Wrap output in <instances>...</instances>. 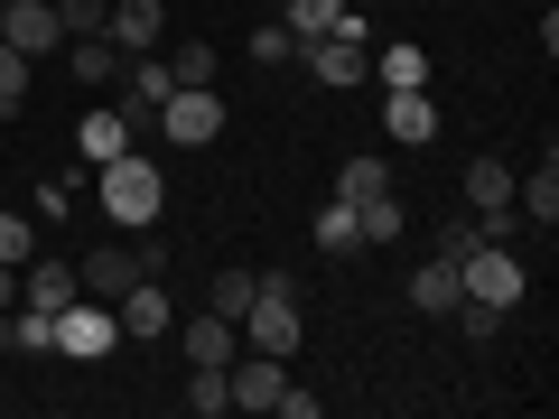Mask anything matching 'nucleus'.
<instances>
[{
	"label": "nucleus",
	"instance_id": "nucleus-17",
	"mask_svg": "<svg viewBox=\"0 0 559 419\" xmlns=\"http://www.w3.org/2000/svg\"><path fill=\"white\" fill-rule=\"evenodd\" d=\"M457 299H466V289H457V261H448V252H429V261L411 271V308H419V318H448Z\"/></svg>",
	"mask_w": 559,
	"mask_h": 419
},
{
	"label": "nucleus",
	"instance_id": "nucleus-16",
	"mask_svg": "<svg viewBox=\"0 0 559 419\" xmlns=\"http://www.w3.org/2000/svg\"><path fill=\"white\" fill-rule=\"evenodd\" d=\"M178 345H187V363H234V355H242V326L205 308V318H187V326H178Z\"/></svg>",
	"mask_w": 559,
	"mask_h": 419
},
{
	"label": "nucleus",
	"instance_id": "nucleus-15",
	"mask_svg": "<svg viewBox=\"0 0 559 419\" xmlns=\"http://www.w3.org/2000/svg\"><path fill=\"white\" fill-rule=\"evenodd\" d=\"M66 65H75V84H84V94H103V84H121V75H131V57H121L112 38H66Z\"/></svg>",
	"mask_w": 559,
	"mask_h": 419
},
{
	"label": "nucleus",
	"instance_id": "nucleus-6",
	"mask_svg": "<svg viewBox=\"0 0 559 419\" xmlns=\"http://www.w3.org/2000/svg\"><path fill=\"white\" fill-rule=\"evenodd\" d=\"M299 57H308V75H318V84H336V94L373 75V47H364V28H336V38H308Z\"/></svg>",
	"mask_w": 559,
	"mask_h": 419
},
{
	"label": "nucleus",
	"instance_id": "nucleus-28",
	"mask_svg": "<svg viewBox=\"0 0 559 419\" xmlns=\"http://www.w3.org/2000/svg\"><path fill=\"white\" fill-rule=\"evenodd\" d=\"M252 289H261V271H215V318H242Z\"/></svg>",
	"mask_w": 559,
	"mask_h": 419
},
{
	"label": "nucleus",
	"instance_id": "nucleus-33",
	"mask_svg": "<svg viewBox=\"0 0 559 419\" xmlns=\"http://www.w3.org/2000/svg\"><path fill=\"white\" fill-rule=\"evenodd\" d=\"M476 242H485V234H476V215H457V224H439V252H448V261H466V252H476Z\"/></svg>",
	"mask_w": 559,
	"mask_h": 419
},
{
	"label": "nucleus",
	"instance_id": "nucleus-12",
	"mask_svg": "<svg viewBox=\"0 0 559 419\" xmlns=\"http://www.w3.org/2000/svg\"><path fill=\"white\" fill-rule=\"evenodd\" d=\"M75 149H84V168L121 159V149H131V112H121V103H84V121H75Z\"/></svg>",
	"mask_w": 559,
	"mask_h": 419
},
{
	"label": "nucleus",
	"instance_id": "nucleus-34",
	"mask_svg": "<svg viewBox=\"0 0 559 419\" xmlns=\"http://www.w3.org/2000/svg\"><path fill=\"white\" fill-rule=\"evenodd\" d=\"M38 215H75V178H47L38 187Z\"/></svg>",
	"mask_w": 559,
	"mask_h": 419
},
{
	"label": "nucleus",
	"instance_id": "nucleus-27",
	"mask_svg": "<svg viewBox=\"0 0 559 419\" xmlns=\"http://www.w3.org/2000/svg\"><path fill=\"white\" fill-rule=\"evenodd\" d=\"M103 20H112V0H57V28H66V38H103Z\"/></svg>",
	"mask_w": 559,
	"mask_h": 419
},
{
	"label": "nucleus",
	"instance_id": "nucleus-19",
	"mask_svg": "<svg viewBox=\"0 0 559 419\" xmlns=\"http://www.w3.org/2000/svg\"><path fill=\"white\" fill-rule=\"evenodd\" d=\"M466 205L476 215H513V159H466Z\"/></svg>",
	"mask_w": 559,
	"mask_h": 419
},
{
	"label": "nucleus",
	"instance_id": "nucleus-9",
	"mask_svg": "<svg viewBox=\"0 0 559 419\" xmlns=\"http://www.w3.org/2000/svg\"><path fill=\"white\" fill-rule=\"evenodd\" d=\"M103 38H112L121 57H150V47L168 38V0H112V20H103Z\"/></svg>",
	"mask_w": 559,
	"mask_h": 419
},
{
	"label": "nucleus",
	"instance_id": "nucleus-35",
	"mask_svg": "<svg viewBox=\"0 0 559 419\" xmlns=\"http://www.w3.org/2000/svg\"><path fill=\"white\" fill-rule=\"evenodd\" d=\"M0 308H20V271L10 261H0Z\"/></svg>",
	"mask_w": 559,
	"mask_h": 419
},
{
	"label": "nucleus",
	"instance_id": "nucleus-32",
	"mask_svg": "<svg viewBox=\"0 0 559 419\" xmlns=\"http://www.w3.org/2000/svg\"><path fill=\"white\" fill-rule=\"evenodd\" d=\"M448 318L466 326V345H485V336H495V326H503V308H476V299H457V308H448Z\"/></svg>",
	"mask_w": 559,
	"mask_h": 419
},
{
	"label": "nucleus",
	"instance_id": "nucleus-14",
	"mask_svg": "<svg viewBox=\"0 0 559 419\" xmlns=\"http://www.w3.org/2000/svg\"><path fill=\"white\" fill-rule=\"evenodd\" d=\"M112 318H121V336H168V318H178V308H168L159 279H131V289L112 299Z\"/></svg>",
	"mask_w": 559,
	"mask_h": 419
},
{
	"label": "nucleus",
	"instance_id": "nucleus-18",
	"mask_svg": "<svg viewBox=\"0 0 559 419\" xmlns=\"http://www.w3.org/2000/svg\"><path fill=\"white\" fill-rule=\"evenodd\" d=\"M280 28H289V38H336V28H364L355 10H345V0H289V10H280Z\"/></svg>",
	"mask_w": 559,
	"mask_h": 419
},
{
	"label": "nucleus",
	"instance_id": "nucleus-7",
	"mask_svg": "<svg viewBox=\"0 0 559 419\" xmlns=\"http://www.w3.org/2000/svg\"><path fill=\"white\" fill-rule=\"evenodd\" d=\"M0 47H20L28 65H38V57H57V47H66L57 0H10V10H0Z\"/></svg>",
	"mask_w": 559,
	"mask_h": 419
},
{
	"label": "nucleus",
	"instance_id": "nucleus-4",
	"mask_svg": "<svg viewBox=\"0 0 559 419\" xmlns=\"http://www.w3.org/2000/svg\"><path fill=\"white\" fill-rule=\"evenodd\" d=\"M522 279H532V271H522V242H476V252L457 261V289H466L476 308H513Z\"/></svg>",
	"mask_w": 559,
	"mask_h": 419
},
{
	"label": "nucleus",
	"instance_id": "nucleus-31",
	"mask_svg": "<svg viewBox=\"0 0 559 419\" xmlns=\"http://www.w3.org/2000/svg\"><path fill=\"white\" fill-rule=\"evenodd\" d=\"M28 252H38V234H28L20 215H0V261H10V271H28Z\"/></svg>",
	"mask_w": 559,
	"mask_h": 419
},
{
	"label": "nucleus",
	"instance_id": "nucleus-29",
	"mask_svg": "<svg viewBox=\"0 0 559 419\" xmlns=\"http://www.w3.org/2000/svg\"><path fill=\"white\" fill-rule=\"evenodd\" d=\"M20 103H28V57L0 47V112H20Z\"/></svg>",
	"mask_w": 559,
	"mask_h": 419
},
{
	"label": "nucleus",
	"instance_id": "nucleus-5",
	"mask_svg": "<svg viewBox=\"0 0 559 419\" xmlns=\"http://www.w3.org/2000/svg\"><path fill=\"white\" fill-rule=\"evenodd\" d=\"M159 131L178 140V149H205V140H224V103H215V84H178V94L159 103Z\"/></svg>",
	"mask_w": 559,
	"mask_h": 419
},
{
	"label": "nucleus",
	"instance_id": "nucleus-25",
	"mask_svg": "<svg viewBox=\"0 0 559 419\" xmlns=\"http://www.w3.org/2000/svg\"><path fill=\"white\" fill-rule=\"evenodd\" d=\"M355 234L364 242H401V196H364L355 205Z\"/></svg>",
	"mask_w": 559,
	"mask_h": 419
},
{
	"label": "nucleus",
	"instance_id": "nucleus-23",
	"mask_svg": "<svg viewBox=\"0 0 559 419\" xmlns=\"http://www.w3.org/2000/svg\"><path fill=\"white\" fill-rule=\"evenodd\" d=\"M10 355H57V318L47 308H10Z\"/></svg>",
	"mask_w": 559,
	"mask_h": 419
},
{
	"label": "nucleus",
	"instance_id": "nucleus-21",
	"mask_svg": "<svg viewBox=\"0 0 559 419\" xmlns=\"http://www.w3.org/2000/svg\"><path fill=\"white\" fill-rule=\"evenodd\" d=\"M373 75H382V94H401V84H429V47H411V38H392L373 57Z\"/></svg>",
	"mask_w": 559,
	"mask_h": 419
},
{
	"label": "nucleus",
	"instance_id": "nucleus-22",
	"mask_svg": "<svg viewBox=\"0 0 559 419\" xmlns=\"http://www.w3.org/2000/svg\"><path fill=\"white\" fill-rule=\"evenodd\" d=\"M364 196H392V168L382 159H345L336 168V205H364Z\"/></svg>",
	"mask_w": 559,
	"mask_h": 419
},
{
	"label": "nucleus",
	"instance_id": "nucleus-13",
	"mask_svg": "<svg viewBox=\"0 0 559 419\" xmlns=\"http://www.w3.org/2000/svg\"><path fill=\"white\" fill-rule=\"evenodd\" d=\"M168 94H178V75H168L159 47H150V57H131V75H121V112H131V121H159Z\"/></svg>",
	"mask_w": 559,
	"mask_h": 419
},
{
	"label": "nucleus",
	"instance_id": "nucleus-8",
	"mask_svg": "<svg viewBox=\"0 0 559 419\" xmlns=\"http://www.w3.org/2000/svg\"><path fill=\"white\" fill-rule=\"evenodd\" d=\"M75 279L94 289V299H121L131 279H150V252H140V242H94V252L75 261Z\"/></svg>",
	"mask_w": 559,
	"mask_h": 419
},
{
	"label": "nucleus",
	"instance_id": "nucleus-1",
	"mask_svg": "<svg viewBox=\"0 0 559 419\" xmlns=\"http://www.w3.org/2000/svg\"><path fill=\"white\" fill-rule=\"evenodd\" d=\"M94 205L121 224V234L159 224V205H168V168H159V159H140V149H121V159L94 168Z\"/></svg>",
	"mask_w": 559,
	"mask_h": 419
},
{
	"label": "nucleus",
	"instance_id": "nucleus-3",
	"mask_svg": "<svg viewBox=\"0 0 559 419\" xmlns=\"http://www.w3.org/2000/svg\"><path fill=\"white\" fill-rule=\"evenodd\" d=\"M112 345H121V318H112V299L75 289V299L57 308V355H66V363H103Z\"/></svg>",
	"mask_w": 559,
	"mask_h": 419
},
{
	"label": "nucleus",
	"instance_id": "nucleus-30",
	"mask_svg": "<svg viewBox=\"0 0 559 419\" xmlns=\"http://www.w3.org/2000/svg\"><path fill=\"white\" fill-rule=\"evenodd\" d=\"M252 57H261V65H289V57H299V38H289L280 20H261V28H252Z\"/></svg>",
	"mask_w": 559,
	"mask_h": 419
},
{
	"label": "nucleus",
	"instance_id": "nucleus-36",
	"mask_svg": "<svg viewBox=\"0 0 559 419\" xmlns=\"http://www.w3.org/2000/svg\"><path fill=\"white\" fill-rule=\"evenodd\" d=\"M0 355H10V308H0Z\"/></svg>",
	"mask_w": 559,
	"mask_h": 419
},
{
	"label": "nucleus",
	"instance_id": "nucleus-37",
	"mask_svg": "<svg viewBox=\"0 0 559 419\" xmlns=\"http://www.w3.org/2000/svg\"><path fill=\"white\" fill-rule=\"evenodd\" d=\"M0 10H10V0H0Z\"/></svg>",
	"mask_w": 559,
	"mask_h": 419
},
{
	"label": "nucleus",
	"instance_id": "nucleus-26",
	"mask_svg": "<svg viewBox=\"0 0 559 419\" xmlns=\"http://www.w3.org/2000/svg\"><path fill=\"white\" fill-rule=\"evenodd\" d=\"M215 47H205V38H178V57H168V75H178V84H215Z\"/></svg>",
	"mask_w": 559,
	"mask_h": 419
},
{
	"label": "nucleus",
	"instance_id": "nucleus-10",
	"mask_svg": "<svg viewBox=\"0 0 559 419\" xmlns=\"http://www.w3.org/2000/svg\"><path fill=\"white\" fill-rule=\"evenodd\" d=\"M75 289H84V279H75V261H66V252H28V271H20V308H47V318H57Z\"/></svg>",
	"mask_w": 559,
	"mask_h": 419
},
{
	"label": "nucleus",
	"instance_id": "nucleus-11",
	"mask_svg": "<svg viewBox=\"0 0 559 419\" xmlns=\"http://www.w3.org/2000/svg\"><path fill=\"white\" fill-rule=\"evenodd\" d=\"M382 121H392L401 149H429V140H439V103H429V84H401V94H382Z\"/></svg>",
	"mask_w": 559,
	"mask_h": 419
},
{
	"label": "nucleus",
	"instance_id": "nucleus-2",
	"mask_svg": "<svg viewBox=\"0 0 559 419\" xmlns=\"http://www.w3.org/2000/svg\"><path fill=\"white\" fill-rule=\"evenodd\" d=\"M234 326H242V345H252V355H280V363H289V355L308 345V308H299V279H289V271H261L252 308H242Z\"/></svg>",
	"mask_w": 559,
	"mask_h": 419
},
{
	"label": "nucleus",
	"instance_id": "nucleus-20",
	"mask_svg": "<svg viewBox=\"0 0 559 419\" xmlns=\"http://www.w3.org/2000/svg\"><path fill=\"white\" fill-rule=\"evenodd\" d=\"M187 410H197V419H224V410H234V382H224V363H187Z\"/></svg>",
	"mask_w": 559,
	"mask_h": 419
},
{
	"label": "nucleus",
	"instance_id": "nucleus-24",
	"mask_svg": "<svg viewBox=\"0 0 559 419\" xmlns=\"http://www.w3.org/2000/svg\"><path fill=\"white\" fill-rule=\"evenodd\" d=\"M318 252H336V261H345V252H364V234H355V205H336V196L318 205Z\"/></svg>",
	"mask_w": 559,
	"mask_h": 419
}]
</instances>
